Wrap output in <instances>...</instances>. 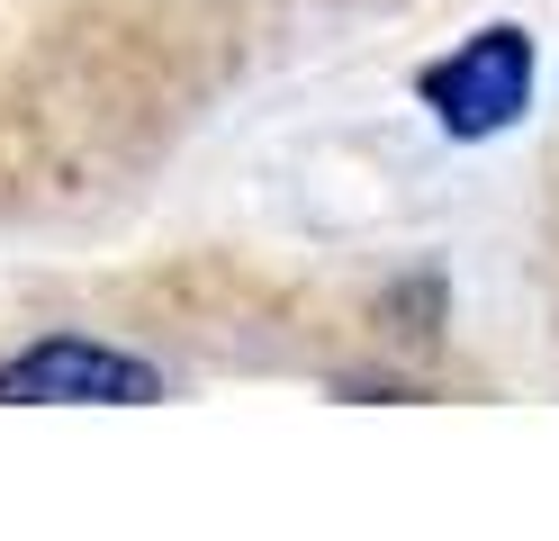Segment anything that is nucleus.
I'll list each match as a JSON object with an SVG mask.
<instances>
[{
    "label": "nucleus",
    "mask_w": 559,
    "mask_h": 541,
    "mask_svg": "<svg viewBox=\"0 0 559 541\" xmlns=\"http://www.w3.org/2000/svg\"><path fill=\"white\" fill-rule=\"evenodd\" d=\"M27 397H63V407H91V397H118V407H154L163 397V371L135 352H109V343H82V334H55L37 352H19L0 371V407H27Z\"/></svg>",
    "instance_id": "f03ea898"
},
{
    "label": "nucleus",
    "mask_w": 559,
    "mask_h": 541,
    "mask_svg": "<svg viewBox=\"0 0 559 541\" xmlns=\"http://www.w3.org/2000/svg\"><path fill=\"white\" fill-rule=\"evenodd\" d=\"M533 99V36L523 27H478L461 55L425 63V108L451 136H497Z\"/></svg>",
    "instance_id": "f257e3e1"
}]
</instances>
